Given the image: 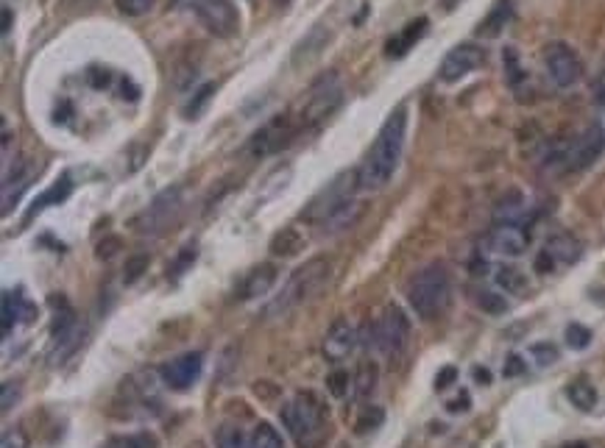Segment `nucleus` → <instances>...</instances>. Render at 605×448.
Masks as SVG:
<instances>
[{"instance_id":"473e14b6","label":"nucleus","mask_w":605,"mask_h":448,"mask_svg":"<svg viewBox=\"0 0 605 448\" xmlns=\"http://www.w3.org/2000/svg\"><path fill=\"white\" fill-rule=\"evenodd\" d=\"M117 4V12L126 14V17H140L145 12H151L157 0H115Z\"/></svg>"},{"instance_id":"3c124183","label":"nucleus","mask_w":605,"mask_h":448,"mask_svg":"<svg viewBox=\"0 0 605 448\" xmlns=\"http://www.w3.org/2000/svg\"><path fill=\"white\" fill-rule=\"evenodd\" d=\"M474 379L477 384H491V373L486 368H474Z\"/></svg>"},{"instance_id":"2f4dec72","label":"nucleus","mask_w":605,"mask_h":448,"mask_svg":"<svg viewBox=\"0 0 605 448\" xmlns=\"http://www.w3.org/2000/svg\"><path fill=\"white\" fill-rule=\"evenodd\" d=\"M567 343H569V348H575V351L589 348V343H592V332H589L586 326H580V324H569V326H567Z\"/></svg>"},{"instance_id":"09e8293b","label":"nucleus","mask_w":605,"mask_h":448,"mask_svg":"<svg viewBox=\"0 0 605 448\" xmlns=\"http://www.w3.org/2000/svg\"><path fill=\"white\" fill-rule=\"evenodd\" d=\"M536 270H538V273H550V270H555V262H553V256H550L547 251H541V253L536 256Z\"/></svg>"},{"instance_id":"ea45409f","label":"nucleus","mask_w":605,"mask_h":448,"mask_svg":"<svg viewBox=\"0 0 605 448\" xmlns=\"http://www.w3.org/2000/svg\"><path fill=\"white\" fill-rule=\"evenodd\" d=\"M530 351H533V356H536L538 365H553V362L558 359V348L550 346V343H538V346H533Z\"/></svg>"},{"instance_id":"a18cd8bd","label":"nucleus","mask_w":605,"mask_h":448,"mask_svg":"<svg viewBox=\"0 0 605 448\" xmlns=\"http://www.w3.org/2000/svg\"><path fill=\"white\" fill-rule=\"evenodd\" d=\"M20 398V384L14 381H4V398H0V404H4V412H9L14 407V401Z\"/></svg>"},{"instance_id":"393cba45","label":"nucleus","mask_w":605,"mask_h":448,"mask_svg":"<svg viewBox=\"0 0 605 448\" xmlns=\"http://www.w3.org/2000/svg\"><path fill=\"white\" fill-rule=\"evenodd\" d=\"M521 209H525V201H521L519 192H511L508 198H503L494 209V220L496 223H519Z\"/></svg>"},{"instance_id":"8fccbe9b","label":"nucleus","mask_w":605,"mask_h":448,"mask_svg":"<svg viewBox=\"0 0 605 448\" xmlns=\"http://www.w3.org/2000/svg\"><path fill=\"white\" fill-rule=\"evenodd\" d=\"M469 401H472L469 393H461L455 401H449V407H447V410H449V412H466V410H469Z\"/></svg>"},{"instance_id":"c03bdc74","label":"nucleus","mask_w":605,"mask_h":448,"mask_svg":"<svg viewBox=\"0 0 605 448\" xmlns=\"http://www.w3.org/2000/svg\"><path fill=\"white\" fill-rule=\"evenodd\" d=\"M528 371V365H525V359H521V356H508V362H505V368H503V376L505 379H513V376H521V373H525Z\"/></svg>"},{"instance_id":"de8ad7c7","label":"nucleus","mask_w":605,"mask_h":448,"mask_svg":"<svg viewBox=\"0 0 605 448\" xmlns=\"http://www.w3.org/2000/svg\"><path fill=\"white\" fill-rule=\"evenodd\" d=\"M592 98L597 106H605V70L592 81Z\"/></svg>"},{"instance_id":"9b49d317","label":"nucleus","mask_w":605,"mask_h":448,"mask_svg":"<svg viewBox=\"0 0 605 448\" xmlns=\"http://www.w3.org/2000/svg\"><path fill=\"white\" fill-rule=\"evenodd\" d=\"M193 12L198 23L221 39H232L240 31V12L232 0H193Z\"/></svg>"},{"instance_id":"49530a36","label":"nucleus","mask_w":605,"mask_h":448,"mask_svg":"<svg viewBox=\"0 0 605 448\" xmlns=\"http://www.w3.org/2000/svg\"><path fill=\"white\" fill-rule=\"evenodd\" d=\"M457 379V368H452V365H447L441 373H438L435 376V390H447L449 388V384Z\"/></svg>"},{"instance_id":"6ab92c4d","label":"nucleus","mask_w":605,"mask_h":448,"mask_svg":"<svg viewBox=\"0 0 605 448\" xmlns=\"http://www.w3.org/2000/svg\"><path fill=\"white\" fill-rule=\"evenodd\" d=\"M544 251L553 256L555 265H572V262L580 260V253H583L577 237H572V234H567V231L553 234V237L547 240V245H544Z\"/></svg>"},{"instance_id":"6e6552de","label":"nucleus","mask_w":605,"mask_h":448,"mask_svg":"<svg viewBox=\"0 0 605 448\" xmlns=\"http://www.w3.org/2000/svg\"><path fill=\"white\" fill-rule=\"evenodd\" d=\"M341 98H343V84H341L338 73L329 70L316 84H312L310 92H307V100L302 103V109L294 112V115H296L302 128H312L316 123L327 120L332 112L338 109Z\"/></svg>"},{"instance_id":"4be33fe9","label":"nucleus","mask_w":605,"mask_h":448,"mask_svg":"<svg viewBox=\"0 0 605 448\" xmlns=\"http://www.w3.org/2000/svg\"><path fill=\"white\" fill-rule=\"evenodd\" d=\"M360 215H363V201H349L346 206H341V209L335 212V215L327 218L321 226H324L327 234H338V231H343V228H351L354 223L360 220Z\"/></svg>"},{"instance_id":"58836bf2","label":"nucleus","mask_w":605,"mask_h":448,"mask_svg":"<svg viewBox=\"0 0 605 448\" xmlns=\"http://www.w3.org/2000/svg\"><path fill=\"white\" fill-rule=\"evenodd\" d=\"M154 440L149 435H126V437H115L109 440L107 448H151Z\"/></svg>"},{"instance_id":"79ce46f5","label":"nucleus","mask_w":605,"mask_h":448,"mask_svg":"<svg viewBox=\"0 0 605 448\" xmlns=\"http://www.w3.org/2000/svg\"><path fill=\"white\" fill-rule=\"evenodd\" d=\"M0 448H28V435L23 429H12V432L4 435Z\"/></svg>"},{"instance_id":"5fc2aeb1","label":"nucleus","mask_w":605,"mask_h":448,"mask_svg":"<svg viewBox=\"0 0 605 448\" xmlns=\"http://www.w3.org/2000/svg\"><path fill=\"white\" fill-rule=\"evenodd\" d=\"M279 4H287V0H279Z\"/></svg>"},{"instance_id":"c756f323","label":"nucleus","mask_w":605,"mask_h":448,"mask_svg":"<svg viewBox=\"0 0 605 448\" xmlns=\"http://www.w3.org/2000/svg\"><path fill=\"white\" fill-rule=\"evenodd\" d=\"M252 448H285L279 432L270 423H260L252 435Z\"/></svg>"},{"instance_id":"412c9836","label":"nucleus","mask_w":605,"mask_h":448,"mask_svg":"<svg viewBox=\"0 0 605 448\" xmlns=\"http://www.w3.org/2000/svg\"><path fill=\"white\" fill-rule=\"evenodd\" d=\"M70 192H73V181H70V176H61V179H56V181H53V187H51V189H45L43 196H39V198L34 201V206L28 209V218H34L36 212H43V209H48V206H53V204L68 201V198H70Z\"/></svg>"},{"instance_id":"dca6fc26","label":"nucleus","mask_w":605,"mask_h":448,"mask_svg":"<svg viewBox=\"0 0 605 448\" xmlns=\"http://www.w3.org/2000/svg\"><path fill=\"white\" fill-rule=\"evenodd\" d=\"M354 343H358V332L354 326H349L346 320H335L332 329L324 337V356L327 362H341L354 351Z\"/></svg>"},{"instance_id":"cd10ccee","label":"nucleus","mask_w":605,"mask_h":448,"mask_svg":"<svg viewBox=\"0 0 605 448\" xmlns=\"http://www.w3.org/2000/svg\"><path fill=\"white\" fill-rule=\"evenodd\" d=\"M20 307H23V292H4V337L12 334L14 324H20Z\"/></svg>"},{"instance_id":"aec40b11","label":"nucleus","mask_w":605,"mask_h":448,"mask_svg":"<svg viewBox=\"0 0 605 448\" xmlns=\"http://www.w3.org/2000/svg\"><path fill=\"white\" fill-rule=\"evenodd\" d=\"M511 17H513V4L511 0H496L494 4V9L488 12V17L483 20V23H480V28H477V34L480 36H499L503 34V28L511 23Z\"/></svg>"},{"instance_id":"9d476101","label":"nucleus","mask_w":605,"mask_h":448,"mask_svg":"<svg viewBox=\"0 0 605 448\" xmlns=\"http://www.w3.org/2000/svg\"><path fill=\"white\" fill-rule=\"evenodd\" d=\"M302 132V125L296 120L294 112L287 115H277L274 120H268L262 128H257L252 142H248V154L252 156H270V154H279L282 148H287L294 142V137Z\"/></svg>"},{"instance_id":"f3484780","label":"nucleus","mask_w":605,"mask_h":448,"mask_svg":"<svg viewBox=\"0 0 605 448\" xmlns=\"http://www.w3.org/2000/svg\"><path fill=\"white\" fill-rule=\"evenodd\" d=\"M427 26H430V20L427 17H415L410 20V23L388 39V45H385V56L388 59H402L410 53V48H415V42H419L424 34H427Z\"/></svg>"},{"instance_id":"7c9ffc66","label":"nucleus","mask_w":605,"mask_h":448,"mask_svg":"<svg viewBox=\"0 0 605 448\" xmlns=\"http://www.w3.org/2000/svg\"><path fill=\"white\" fill-rule=\"evenodd\" d=\"M213 92H215V84H204L201 90H196V95L190 98V103L184 106V115H187V117H198L201 109L206 106V100L213 98Z\"/></svg>"},{"instance_id":"f704fd0d","label":"nucleus","mask_w":605,"mask_h":448,"mask_svg":"<svg viewBox=\"0 0 605 448\" xmlns=\"http://www.w3.org/2000/svg\"><path fill=\"white\" fill-rule=\"evenodd\" d=\"M503 59H505V70H508L511 87H519V81L525 78V70H521V64H519V53L513 48H505Z\"/></svg>"},{"instance_id":"5701e85b","label":"nucleus","mask_w":605,"mask_h":448,"mask_svg":"<svg viewBox=\"0 0 605 448\" xmlns=\"http://www.w3.org/2000/svg\"><path fill=\"white\" fill-rule=\"evenodd\" d=\"M567 396H569V401L575 404L580 412H592L594 404H597V390H594V384L589 379H575L567 388Z\"/></svg>"},{"instance_id":"20e7f679","label":"nucleus","mask_w":605,"mask_h":448,"mask_svg":"<svg viewBox=\"0 0 605 448\" xmlns=\"http://www.w3.org/2000/svg\"><path fill=\"white\" fill-rule=\"evenodd\" d=\"M605 151V132L600 123L586 125L583 132L569 140V142H558L550 148V154L544 156L547 167L563 170V173H577V170L592 167Z\"/></svg>"},{"instance_id":"1a4fd4ad","label":"nucleus","mask_w":605,"mask_h":448,"mask_svg":"<svg viewBox=\"0 0 605 448\" xmlns=\"http://www.w3.org/2000/svg\"><path fill=\"white\" fill-rule=\"evenodd\" d=\"M360 189L358 184V173H341L332 179L316 198L307 204V209L302 212V218L307 223H324L327 218H332L341 206H346L351 201V192Z\"/></svg>"},{"instance_id":"2eb2a0df","label":"nucleus","mask_w":605,"mask_h":448,"mask_svg":"<svg viewBox=\"0 0 605 448\" xmlns=\"http://www.w3.org/2000/svg\"><path fill=\"white\" fill-rule=\"evenodd\" d=\"M530 245V231L521 228L519 223H496L486 234V248L491 253H503V256H521Z\"/></svg>"},{"instance_id":"423d86ee","label":"nucleus","mask_w":605,"mask_h":448,"mask_svg":"<svg viewBox=\"0 0 605 448\" xmlns=\"http://www.w3.org/2000/svg\"><path fill=\"white\" fill-rule=\"evenodd\" d=\"M407 337H410V320L407 315L391 304L374 324H366L363 329V346L366 348H380L385 356L399 354L407 346Z\"/></svg>"},{"instance_id":"e433bc0d","label":"nucleus","mask_w":605,"mask_h":448,"mask_svg":"<svg viewBox=\"0 0 605 448\" xmlns=\"http://www.w3.org/2000/svg\"><path fill=\"white\" fill-rule=\"evenodd\" d=\"M349 384H351V379H349L346 371H335V373L327 376V390L335 398H343L349 393Z\"/></svg>"},{"instance_id":"f8f14e48","label":"nucleus","mask_w":605,"mask_h":448,"mask_svg":"<svg viewBox=\"0 0 605 448\" xmlns=\"http://www.w3.org/2000/svg\"><path fill=\"white\" fill-rule=\"evenodd\" d=\"M544 68H547L550 81L561 90L575 87L583 76V61L567 42H550L544 48Z\"/></svg>"},{"instance_id":"7ed1b4c3","label":"nucleus","mask_w":605,"mask_h":448,"mask_svg":"<svg viewBox=\"0 0 605 448\" xmlns=\"http://www.w3.org/2000/svg\"><path fill=\"white\" fill-rule=\"evenodd\" d=\"M282 423L299 448H321L327 440V410L316 393L302 390L282 407Z\"/></svg>"},{"instance_id":"a19ab883","label":"nucleus","mask_w":605,"mask_h":448,"mask_svg":"<svg viewBox=\"0 0 605 448\" xmlns=\"http://www.w3.org/2000/svg\"><path fill=\"white\" fill-rule=\"evenodd\" d=\"M193 262H196V245H187V248L182 251L179 260L173 262V273H171V276H173V279H179V276H182L187 268H190Z\"/></svg>"},{"instance_id":"c9c22d12","label":"nucleus","mask_w":605,"mask_h":448,"mask_svg":"<svg viewBox=\"0 0 605 448\" xmlns=\"http://www.w3.org/2000/svg\"><path fill=\"white\" fill-rule=\"evenodd\" d=\"M477 304L483 307L488 315H503V312L508 309L505 298H503V295H496V292H480V295H477Z\"/></svg>"},{"instance_id":"b1692460","label":"nucleus","mask_w":605,"mask_h":448,"mask_svg":"<svg viewBox=\"0 0 605 448\" xmlns=\"http://www.w3.org/2000/svg\"><path fill=\"white\" fill-rule=\"evenodd\" d=\"M302 248H304V237L294 226L282 228L277 237L270 240V253H274V256H296Z\"/></svg>"},{"instance_id":"0eeeda50","label":"nucleus","mask_w":605,"mask_h":448,"mask_svg":"<svg viewBox=\"0 0 605 448\" xmlns=\"http://www.w3.org/2000/svg\"><path fill=\"white\" fill-rule=\"evenodd\" d=\"M182 209H184L182 187H171V189L159 192V196L132 220V226L137 234H142V237L145 234H149V237H159V234H165L179 223Z\"/></svg>"},{"instance_id":"603ef678","label":"nucleus","mask_w":605,"mask_h":448,"mask_svg":"<svg viewBox=\"0 0 605 448\" xmlns=\"http://www.w3.org/2000/svg\"><path fill=\"white\" fill-rule=\"evenodd\" d=\"M9 31H12V9L4 6V34H9Z\"/></svg>"},{"instance_id":"a211bd4d","label":"nucleus","mask_w":605,"mask_h":448,"mask_svg":"<svg viewBox=\"0 0 605 448\" xmlns=\"http://www.w3.org/2000/svg\"><path fill=\"white\" fill-rule=\"evenodd\" d=\"M277 276H279V270H277V265H270V262L257 265L254 270H248L240 298H243V301H252V298H260V295L270 292V287L277 284Z\"/></svg>"},{"instance_id":"39448f33","label":"nucleus","mask_w":605,"mask_h":448,"mask_svg":"<svg viewBox=\"0 0 605 448\" xmlns=\"http://www.w3.org/2000/svg\"><path fill=\"white\" fill-rule=\"evenodd\" d=\"M452 298V279L444 265H430L413 276V282L407 287V301L415 315H422L424 320H432L449 307Z\"/></svg>"},{"instance_id":"c85d7f7f","label":"nucleus","mask_w":605,"mask_h":448,"mask_svg":"<svg viewBox=\"0 0 605 448\" xmlns=\"http://www.w3.org/2000/svg\"><path fill=\"white\" fill-rule=\"evenodd\" d=\"M215 443H218V448H252V440H246L240 426H232V423L221 426L215 435Z\"/></svg>"},{"instance_id":"f257e3e1","label":"nucleus","mask_w":605,"mask_h":448,"mask_svg":"<svg viewBox=\"0 0 605 448\" xmlns=\"http://www.w3.org/2000/svg\"><path fill=\"white\" fill-rule=\"evenodd\" d=\"M405 134H407V109L396 106L383 123L377 140L371 142L368 154L358 170L360 189H383L399 167L402 151H405Z\"/></svg>"},{"instance_id":"bb28decb","label":"nucleus","mask_w":605,"mask_h":448,"mask_svg":"<svg viewBox=\"0 0 605 448\" xmlns=\"http://www.w3.org/2000/svg\"><path fill=\"white\" fill-rule=\"evenodd\" d=\"M496 284L503 287L505 292H521L528 287V279H525V273H521L519 268L503 265V268H496Z\"/></svg>"},{"instance_id":"864d4df0","label":"nucleus","mask_w":605,"mask_h":448,"mask_svg":"<svg viewBox=\"0 0 605 448\" xmlns=\"http://www.w3.org/2000/svg\"><path fill=\"white\" fill-rule=\"evenodd\" d=\"M563 448H589L586 443H572V445H563Z\"/></svg>"},{"instance_id":"f03ea898","label":"nucleus","mask_w":605,"mask_h":448,"mask_svg":"<svg viewBox=\"0 0 605 448\" xmlns=\"http://www.w3.org/2000/svg\"><path fill=\"white\" fill-rule=\"evenodd\" d=\"M329 273H332V262L327 256H312L310 262H304L299 270H294V276L287 279L282 292L265 307V317H270V320L287 317L294 309L307 304L310 298H316L324 290V284L329 282Z\"/></svg>"},{"instance_id":"4468645a","label":"nucleus","mask_w":605,"mask_h":448,"mask_svg":"<svg viewBox=\"0 0 605 448\" xmlns=\"http://www.w3.org/2000/svg\"><path fill=\"white\" fill-rule=\"evenodd\" d=\"M204 371V354L201 351H193V354H182L171 362H165V365L159 368L162 373V381L168 384L171 390H187L193 388V384L198 381Z\"/></svg>"},{"instance_id":"72a5a7b5","label":"nucleus","mask_w":605,"mask_h":448,"mask_svg":"<svg viewBox=\"0 0 605 448\" xmlns=\"http://www.w3.org/2000/svg\"><path fill=\"white\" fill-rule=\"evenodd\" d=\"M145 270H149V256H145V253L132 256V260L126 262V273H123V282H126V284H134Z\"/></svg>"},{"instance_id":"a878e982","label":"nucleus","mask_w":605,"mask_h":448,"mask_svg":"<svg viewBox=\"0 0 605 448\" xmlns=\"http://www.w3.org/2000/svg\"><path fill=\"white\" fill-rule=\"evenodd\" d=\"M377 365L374 362H363L358 376H354V393H358V398H368L374 393V388H377Z\"/></svg>"},{"instance_id":"ddd939ff","label":"nucleus","mask_w":605,"mask_h":448,"mask_svg":"<svg viewBox=\"0 0 605 448\" xmlns=\"http://www.w3.org/2000/svg\"><path fill=\"white\" fill-rule=\"evenodd\" d=\"M483 61H486V51H483V48H477V45H472V42H464V45L452 48V51L444 56L441 70H438V76H441V81H447V84H455V81H461L464 76L474 73Z\"/></svg>"},{"instance_id":"4c0bfd02","label":"nucleus","mask_w":605,"mask_h":448,"mask_svg":"<svg viewBox=\"0 0 605 448\" xmlns=\"http://www.w3.org/2000/svg\"><path fill=\"white\" fill-rule=\"evenodd\" d=\"M383 418H385V412H383L380 407H368V410L358 418V435H366V432H371V429H377V426L383 423Z\"/></svg>"},{"instance_id":"37998d69","label":"nucleus","mask_w":605,"mask_h":448,"mask_svg":"<svg viewBox=\"0 0 605 448\" xmlns=\"http://www.w3.org/2000/svg\"><path fill=\"white\" fill-rule=\"evenodd\" d=\"M120 251V237H107V240H101L98 243V260H112V256Z\"/></svg>"}]
</instances>
